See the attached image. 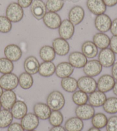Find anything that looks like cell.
Segmentation results:
<instances>
[{"instance_id":"obj_1","label":"cell","mask_w":117,"mask_h":131,"mask_svg":"<svg viewBox=\"0 0 117 131\" xmlns=\"http://www.w3.org/2000/svg\"><path fill=\"white\" fill-rule=\"evenodd\" d=\"M46 104L53 111H60L63 108L65 105L64 95L59 91H53L48 95Z\"/></svg>"},{"instance_id":"obj_2","label":"cell","mask_w":117,"mask_h":131,"mask_svg":"<svg viewBox=\"0 0 117 131\" xmlns=\"http://www.w3.org/2000/svg\"><path fill=\"white\" fill-rule=\"evenodd\" d=\"M6 16L11 22L18 23L22 19L24 16V10L18 4L12 2L7 7Z\"/></svg>"},{"instance_id":"obj_3","label":"cell","mask_w":117,"mask_h":131,"mask_svg":"<svg viewBox=\"0 0 117 131\" xmlns=\"http://www.w3.org/2000/svg\"><path fill=\"white\" fill-rule=\"evenodd\" d=\"M78 88L87 94L95 92L97 88V82L91 77H81L78 81Z\"/></svg>"},{"instance_id":"obj_4","label":"cell","mask_w":117,"mask_h":131,"mask_svg":"<svg viewBox=\"0 0 117 131\" xmlns=\"http://www.w3.org/2000/svg\"><path fill=\"white\" fill-rule=\"evenodd\" d=\"M18 85V78L16 74L9 73L0 77V86L5 90H13Z\"/></svg>"},{"instance_id":"obj_5","label":"cell","mask_w":117,"mask_h":131,"mask_svg":"<svg viewBox=\"0 0 117 131\" xmlns=\"http://www.w3.org/2000/svg\"><path fill=\"white\" fill-rule=\"evenodd\" d=\"M98 59L103 67L106 68L111 67L115 63V53L110 48L103 49L99 53Z\"/></svg>"},{"instance_id":"obj_6","label":"cell","mask_w":117,"mask_h":131,"mask_svg":"<svg viewBox=\"0 0 117 131\" xmlns=\"http://www.w3.org/2000/svg\"><path fill=\"white\" fill-rule=\"evenodd\" d=\"M115 79L113 76L105 74L100 77L97 82V88L100 92L106 93L113 90L115 85Z\"/></svg>"},{"instance_id":"obj_7","label":"cell","mask_w":117,"mask_h":131,"mask_svg":"<svg viewBox=\"0 0 117 131\" xmlns=\"http://www.w3.org/2000/svg\"><path fill=\"white\" fill-rule=\"evenodd\" d=\"M21 125L25 130H33L38 127L39 118L34 113H28L21 119Z\"/></svg>"},{"instance_id":"obj_8","label":"cell","mask_w":117,"mask_h":131,"mask_svg":"<svg viewBox=\"0 0 117 131\" xmlns=\"http://www.w3.org/2000/svg\"><path fill=\"white\" fill-rule=\"evenodd\" d=\"M75 113L77 117L82 120H88L92 118L95 114V109L90 104H84L78 106Z\"/></svg>"},{"instance_id":"obj_9","label":"cell","mask_w":117,"mask_h":131,"mask_svg":"<svg viewBox=\"0 0 117 131\" xmlns=\"http://www.w3.org/2000/svg\"><path fill=\"white\" fill-rule=\"evenodd\" d=\"M111 20L106 14L98 15L95 20V26L98 31L102 33L108 32L110 29Z\"/></svg>"},{"instance_id":"obj_10","label":"cell","mask_w":117,"mask_h":131,"mask_svg":"<svg viewBox=\"0 0 117 131\" xmlns=\"http://www.w3.org/2000/svg\"><path fill=\"white\" fill-rule=\"evenodd\" d=\"M102 66L99 60H91L83 67V71L87 76L93 77L98 75L102 71Z\"/></svg>"},{"instance_id":"obj_11","label":"cell","mask_w":117,"mask_h":131,"mask_svg":"<svg viewBox=\"0 0 117 131\" xmlns=\"http://www.w3.org/2000/svg\"><path fill=\"white\" fill-rule=\"evenodd\" d=\"M75 31L74 25L69 20H64L58 27V34L61 38L68 40L73 36Z\"/></svg>"},{"instance_id":"obj_12","label":"cell","mask_w":117,"mask_h":131,"mask_svg":"<svg viewBox=\"0 0 117 131\" xmlns=\"http://www.w3.org/2000/svg\"><path fill=\"white\" fill-rule=\"evenodd\" d=\"M43 19L44 24L49 28L52 29L58 28L62 23L60 16L56 13L51 12L46 13Z\"/></svg>"},{"instance_id":"obj_13","label":"cell","mask_w":117,"mask_h":131,"mask_svg":"<svg viewBox=\"0 0 117 131\" xmlns=\"http://www.w3.org/2000/svg\"><path fill=\"white\" fill-rule=\"evenodd\" d=\"M30 11L32 15L37 20L43 19L46 13L45 4L41 0H34L31 4Z\"/></svg>"},{"instance_id":"obj_14","label":"cell","mask_w":117,"mask_h":131,"mask_svg":"<svg viewBox=\"0 0 117 131\" xmlns=\"http://www.w3.org/2000/svg\"><path fill=\"white\" fill-rule=\"evenodd\" d=\"M4 54L7 59L11 62H17L21 58L22 52L18 46L16 44H9L5 48Z\"/></svg>"},{"instance_id":"obj_15","label":"cell","mask_w":117,"mask_h":131,"mask_svg":"<svg viewBox=\"0 0 117 131\" xmlns=\"http://www.w3.org/2000/svg\"><path fill=\"white\" fill-rule=\"evenodd\" d=\"M0 98L2 106L5 109H11L13 105L17 101V96L13 90H5Z\"/></svg>"},{"instance_id":"obj_16","label":"cell","mask_w":117,"mask_h":131,"mask_svg":"<svg viewBox=\"0 0 117 131\" xmlns=\"http://www.w3.org/2000/svg\"><path fill=\"white\" fill-rule=\"evenodd\" d=\"M68 61L72 66L78 69L84 67L87 63V57L80 52H73L70 53L68 57Z\"/></svg>"},{"instance_id":"obj_17","label":"cell","mask_w":117,"mask_h":131,"mask_svg":"<svg viewBox=\"0 0 117 131\" xmlns=\"http://www.w3.org/2000/svg\"><path fill=\"white\" fill-rule=\"evenodd\" d=\"M52 47L56 54L59 56H65L69 51V45L66 40L62 38H56L52 42Z\"/></svg>"},{"instance_id":"obj_18","label":"cell","mask_w":117,"mask_h":131,"mask_svg":"<svg viewBox=\"0 0 117 131\" xmlns=\"http://www.w3.org/2000/svg\"><path fill=\"white\" fill-rule=\"evenodd\" d=\"M87 6L91 13L100 15L106 10V5L103 0H87Z\"/></svg>"},{"instance_id":"obj_19","label":"cell","mask_w":117,"mask_h":131,"mask_svg":"<svg viewBox=\"0 0 117 131\" xmlns=\"http://www.w3.org/2000/svg\"><path fill=\"white\" fill-rule=\"evenodd\" d=\"M85 17V10L80 6H75L69 11L68 18L69 21L74 25H77L82 21Z\"/></svg>"},{"instance_id":"obj_20","label":"cell","mask_w":117,"mask_h":131,"mask_svg":"<svg viewBox=\"0 0 117 131\" xmlns=\"http://www.w3.org/2000/svg\"><path fill=\"white\" fill-rule=\"evenodd\" d=\"M33 111L37 117L43 120L48 119L52 112L47 104L42 102L37 103L34 105Z\"/></svg>"},{"instance_id":"obj_21","label":"cell","mask_w":117,"mask_h":131,"mask_svg":"<svg viewBox=\"0 0 117 131\" xmlns=\"http://www.w3.org/2000/svg\"><path fill=\"white\" fill-rule=\"evenodd\" d=\"M28 106L22 101H17L11 109V113L14 118L17 120L22 119L27 114Z\"/></svg>"},{"instance_id":"obj_22","label":"cell","mask_w":117,"mask_h":131,"mask_svg":"<svg viewBox=\"0 0 117 131\" xmlns=\"http://www.w3.org/2000/svg\"><path fill=\"white\" fill-rule=\"evenodd\" d=\"M74 72V67L68 62H62L56 67L55 73L60 78H65L71 76Z\"/></svg>"},{"instance_id":"obj_23","label":"cell","mask_w":117,"mask_h":131,"mask_svg":"<svg viewBox=\"0 0 117 131\" xmlns=\"http://www.w3.org/2000/svg\"><path fill=\"white\" fill-rule=\"evenodd\" d=\"M106 100L107 97L104 93L95 90L89 95L88 101L89 104L93 107H100L103 105Z\"/></svg>"},{"instance_id":"obj_24","label":"cell","mask_w":117,"mask_h":131,"mask_svg":"<svg viewBox=\"0 0 117 131\" xmlns=\"http://www.w3.org/2000/svg\"><path fill=\"white\" fill-rule=\"evenodd\" d=\"M39 67L40 63L38 60L33 56L28 57L24 63L25 72L30 75H34L39 72Z\"/></svg>"},{"instance_id":"obj_25","label":"cell","mask_w":117,"mask_h":131,"mask_svg":"<svg viewBox=\"0 0 117 131\" xmlns=\"http://www.w3.org/2000/svg\"><path fill=\"white\" fill-rule=\"evenodd\" d=\"M64 128L66 131H81L84 128V123L80 118L72 117L66 121Z\"/></svg>"},{"instance_id":"obj_26","label":"cell","mask_w":117,"mask_h":131,"mask_svg":"<svg viewBox=\"0 0 117 131\" xmlns=\"http://www.w3.org/2000/svg\"><path fill=\"white\" fill-rule=\"evenodd\" d=\"M93 43L95 44L97 48L103 50L107 48L110 46V39L103 33H97L93 37Z\"/></svg>"},{"instance_id":"obj_27","label":"cell","mask_w":117,"mask_h":131,"mask_svg":"<svg viewBox=\"0 0 117 131\" xmlns=\"http://www.w3.org/2000/svg\"><path fill=\"white\" fill-rule=\"evenodd\" d=\"M81 51L86 57L90 59L95 58L98 52L97 47L91 41H87L83 44L81 46Z\"/></svg>"},{"instance_id":"obj_28","label":"cell","mask_w":117,"mask_h":131,"mask_svg":"<svg viewBox=\"0 0 117 131\" xmlns=\"http://www.w3.org/2000/svg\"><path fill=\"white\" fill-rule=\"evenodd\" d=\"M56 66L52 62H44L40 65L39 73L41 76L48 77L55 72Z\"/></svg>"},{"instance_id":"obj_29","label":"cell","mask_w":117,"mask_h":131,"mask_svg":"<svg viewBox=\"0 0 117 131\" xmlns=\"http://www.w3.org/2000/svg\"><path fill=\"white\" fill-rule=\"evenodd\" d=\"M61 86L63 90L68 93H73L76 92L78 88V81L72 77H67L63 78L61 81Z\"/></svg>"},{"instance_id":"obj_30","label":"cell","mask_w":117,"mask_h":131,"mask_svg":"<svg viewBox=\"0 0 117 131\" xmlns=\"http://www.w3.org/2000/svg\"><path fill=\"white\" fill-rule=\"evenodd\" d=\"M39 55L44 62H52L55 59L56 52L52 47L44 46L40 50Z\"/></svg>"},{"instance_id":"obj_31","label":"cell","mask_w":117,"mask_h":131,"mask_svg":"<svg viewBox=\"0 0 117 131\" xmlns=\"http://www.w3.org/2000/svg\"><path fill=\"white\" fill-rule=\"evenodd\" d=\"M13 116L11 112L8 109L0 111V128H5L8 127L13 121Z\"/></svg>"},{"instance_id":"obj_32","label":"cell","mask_w":117,"mask_h":131,"mask_svg":"<svg viewBox=\"0 0 117 131\" xmlns=\"http://www.w3.org/2000/svg\"><path fill=\"white\" fill-rule=\"evenodd\" d=\"M18 84L23 89H29L33 84V79L32 75L26 72H22L18 77Z\"/></svg>"},{"instance_id":"obj_33","label":"cell","mask_w":117,"mask_h":131,"mask_svg":"<svg viewBox=\"0 0 117 131\" xmlns=\"http://www.w3.org/2000/svg\"><path fill=\"white\" fill-rule=\"evenodd\" d=\"M108 119L106 116L102 113H98L95 114L92 117L91 123L93 127L98 129H102L106 126Z\"/></svg>"},{"instance_id":"obj_34","label":"cell","mask_w":117,"mask_h":131,"mask_svg":"<svg viewBox=\"0 0 117 131\" xmlns=\"http://www.w3.org/2000/svg\"><path fill=\"white\" fill-rule=\"evenodd\" d=\"M103 108L109 114H115L117 113V98L111 97L107 98Z\"/></svg>"},{"instance_id":"obj_35","label":"cell","mask_w":117,"mask_h":131,"mask_svg":"<svg viewBox=\"0 0 117 131\" xmlns=\"http://www.w3.org/2000/svg\"><path fill=\"white\" fill-rule=\"evenodd\" d=\"M14 69V64L6 58H0V73L3 74L11 73Z\"/></svg>"},{"instance_id":"obj_36","label":"cell","mask_w":117,"mask_h":131,"mask_svg":"<svg viewBox=\"0 0 117 131\" xmlns=\"http://www.w3.org/2000/svg\"><path fill=\"white\" fill-rule=\"evenodd\" d=\"M88 100V97L87 93L81 90L76 91L72 95V101L75 104L78 106L87 104Z\"/></svg>"},{"instance_id":"obj_37","label":"cell","mask_w":117,"mask_h":131,"mask_svg":"<svg viewBox=\"0 0 117 131\" xmlns=\"http://www.w3.org/2000/svg\"><path fill=\"white\" fill-rule=\"evenodd\" d=\"M49 123L53 127L60 126L62 124L64 120L63 115L59 111H53L51 112L48 118Z\"/></svg>"},{"instance_id":"obj_38","label":"cell","mask_w":117,"mask_h":131,"mask_svg":"<svg viewBox=\"0 0 117 131\" xmlns=\"http://www.w3.org/2000/svg\"><path fill=\"white\" fill-rule=\"evenodd\" d=\"M64 5L63 0H48L46 2V8L51 12H57L63 8Z\"/></svg>"},{"instance_id":"obj_39","label":"cell","mask_w":117,"mask_h":131,"mask_svg":"<svg viewBox=\"0 0 117 131\" xmlns=\"http://www.w3.org/2000/svg\"><path fill=\"white\" fill-rule=\"evenodd\" d=\"M12 25L10 20L5 16H0V32L1 33H8L11 31Z\"/></svg>"},{"instance_id":"obj_40","label":"cell","mask_w":117,"mask_h":131,"mask_svg":"<svg viewBox=\"0 0 117 131\" xmlns=\"http://www.w3.org/2000/svg\"><path fill=\"white\" fill-rule=\"evenodd\" d=\"M106 127L107 131H117V116H111L108 119Z\"/></svg>"},{"instance_id":"obj_41","label":"cell","mask_w":117,"mask_h":131,"mask_svg":"<svg viewBox=\"0 0 117 131\" xmlns=\"http://www.w3.org/2000/svg\"><path fill=\"white\" fill-rule=\"evenodd\" d=\"M8 131H25L24 128L22 127L21 124L18 123H14L9 126Z\"/></svg>"},{"instance_id":"obj_42","label":"cell","mask_w":117,"mask_h":131,"mask_svg":"<svg viewBox=\"0 0 117 131\" xmlns=\"http://www.w3.org/2000/svg\"><path fill=\"white\" fill-rule=\"evenodd\" d=\"M110 46L113 52L117 54V36H113L110 39Z\"/></svg>"},{"instance_id":"obj_43","label":"cell","mask_w":117,"mask_h":131,"mask_svg":"<svg viewBox=\"0 0 117 131\" xmlns=\"http://www.w3.org/2000/svg\"><path fill=\"white\" fill-rule=\"evenodd\" d=\"M33 0H18V4L22 8H27L31 5Z\"/></svg>"},{"instance_id":"obj_44","label":"cell","mask_w":117,"mask_h":131,"mask_svg":"<svg viewBox=\"0 0 117 131\" xmlns=\"http://www.w3.org/2000/svg\"><path fill=\"white\" fill-rule=\"evenodd\" d=\"M110 31L113 36H117V18H115L112 21Z\"/></svg>"},{"instance_id":"obj_45","label":"cell","mask_w":117,"mask_h":131,"mask_svg":"<svg viewBox=\"0 0 117 131\" xmlns=\"http://www.w3.org/2000/svg\"><path fill=\"white\" fill-rule=\"evenodd\" d=\"M112 76L115 80L117 81V62L114 63L111 69Z\"/></svg>"},{"instance_id":"obj_46","label":"cell","mask_w":117,"mask_h":131,"mask_svg":"<svg viewBox=\"0 0 117 131\" xmlns=\"http://www.w3.org/2000/svg\"><path fill=\"white\" fill-rule=\"evenodd\" d=\"M105 5L109 7H112L117 4V0H103Z\"/></svg>"},{"instance_id":"obj_47","label":"cell","mask_w":117,"mask_h":131,"mask_svg":"<svg viewBox=\"0 0 117 131\" xmlns=\"http://www.w3.org/2000/svg\"><path fill=\"white\" fill-rule=\"evenodd\" d=\"M49 131H66L65 128L62 126H56V127H53Z\"/></svg>"},{"instance_id":"obj_48","label":"cell","mask_w":117,"mask_h":131,"mask_svg":"<svg viewBox=\"0 0 117 131\" xmlns=\"http://www.w3.org/2000/svg\"><path fill=\"white\" fill-rule=\"evenodd\" d=\"M113 91L114 94L117 96V82L115 83V85L114 86V88L113 89Z\"/></svg>"},{"instance_id":"obj_49","label":"cell","mask_w":117,"mask_h":131,"mask_svg":"<svg viewBox=\"0 0 117 131\" xmlns=\"http://www.w3.org/2000/svg\"><path fill=\"white\" fill-rule=\"evenodd\" d=\"M88 131H100V129H98L97 128H95V127H92L90 128L88 130Z\"/></svg>"},{"instance_id":"obj_50","label":"cell","mask_w":117,"mask_h":131,"mask_svg":"<svg viewBox=\"0 0 117 131\" xmlns=\"http://www.w3.org/2000/svg\"><path fill=\"white\" fill-rule=\"evenodd\" d=\"M3 89H2L1 86H0V97H1V95L2 94V93H3Z\"/></svg>"},{"instance_id":"obj_51","label":"cell","mask_w":117,"mask_h":131,"mask_svg":"<svg viewBox=\"0 0 117 131\" xmlns=\"http://www.w3.org/2000/svg\"><path fill=\"white\" fill-rule=\"evenodd\" d=\"M1 107H2V105H1V101H0V111H1Z\"/></svg>"},{"instance_id":"obj_52","label":"cell","mask_w":117,"mask_h":131,"mask_svg":"<svg viewBox=\"0 0 117 131\" xmlns=\"http://www.w3.org/2000/svg\"><path fill=\"white\" fill-rule=\"evenodd\" d=\"M30 131H36V130H30Z\"/></svg>"},{"instance_id":"obj_53","label":"cell","mask_w":117,"mask_h":131,"mask_svg":"<svg viewBox=\"0 0 117 131\" xmlns=\"http://www.w3.org/2000/svg\"><path fill=\"white\" fill-rule=\"evenodd\" d=\"M41 1H42V0H41Z\"/></svg>"}]
</instances>
